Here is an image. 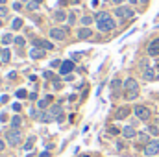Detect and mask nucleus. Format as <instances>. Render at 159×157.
<instances>
[{
	"instance_id": "13",
	"label": "nucleus",
	"mask_w": 159,
	"mask_h": 157,
	"mask_svg": "<svg viewBox=\"0 0 159 157\" xmlns=\"http://www.w3.org/2000/svg\"><path fill=\"white\" fill-rule=\"evenodd\" d=\"M122 137H124V139H133V137H137V131H135L131 126H126V128L122 129Z\"/></svg>"
},
{
	"instance_id": "50",
	"label": "nucleus",
	"mask_w": 159,
	"mask_h": 157,
	"mask_svg": "<svg viewBox=\"0 0 159 157\" xmlns=\"http://www.w3.org/2000/svg\"><path fill=\"white\" fill-rule=\"evenodd\" d=\"M137 2H139V0H129V4H137Z\"/></svg>"
},
{
	"instance_id": "54",
	"label": "nucleus",
	"mask_w": 159,
	"mask_h": 157,
	"mask_svg": "<svg viewBox=\"0 0 159 157\" xmlns=\"http://www.w3.org/2000/svg\"><path fill=\"white\" fill-rule=\"evenodd\" d=\"M102 2H109V0H102Z\"/></svg>"
},
{
	"instance_id": "58",
	"label": "nucleus",
	"mask_w": 159,
	"mask_h": 157,
	"mask_svg": "<svg viewBox=\"0 0 159 157\" xmlns=\"http://www.w3.org/2000/svg\"><path fill=\"white\" fill-rule=\"evenodd\" d=\"M83 157H89V155H83Z\"/></svg>"
},
{
	"instance_id": "17",
	"label": "nucleus",
	"mask_w": 159,
	"mask_h": 157,
	"mask_svg": "<svg viewBox=\"0 0 159 157\" xmlns=\"http://www.w3.org/2000/svg\"><path fill=\"white\" fill-rule=\"evenodd\" d=\"M137 141H139V142H137V150L141 148V144H148V142H150V139H148L146 133H139V135H137Z\"/></svg>"
},
{
	"instance_id": "51",
	"label": "nucleus",
	"mask_w": 159,
	"mask_h": 157,
	"mask_svg": "<svg viewBox=\"0 0 159 157\" xmlns=\"http://www.w3.org/2000/svg\"><path fill=\"white\" fill-rule=\"evenodd\" d=\"M139 2H141V4H148V0H139Z\"/></svg>"
},
{
	"instance_id": "14",
	"label": "nucleus",
	"mask_w": 159,
	"mask_h": 157,
	"mask_svg": "<svg viewBox=\"0 0 159 157\" xmlns=\"http://www.w3.org/2000/svg\"><path fill=\"white\" fill-rule=\"evenodd\" d=\"M129 113H131V109H129V107H126V105H124V107H119V109H117V113H115V118L122 120V118L128 117Z\"/></svg>"
},
{
	"instance_id": "36",
	"label": "nucleus",
	"mask_w": 159,
	"mask_h": 157,
	"mask_svg": "<svg viewBox=\"0 0 159 157\" xmlns=\"http://www.w3.org/2000/svg\"><path fill=\"white\" fill-rule=\"evenodd\" d=\"M109 133L111 135H119V133H122V129H119V128H109Z\"/></svg>"
},
{
	"instance_id": "37",
	"label": "nucleus",
	"mask_w": 159,
	"mask_h": 157,
	"mask_svg": "<svg viewBox=\"0 0 159 157\" xmlns=\"http://www.w3.org/2000/svg\"><path fill=\"white\" fill-rule=\"evenodd\" d=\"M139 65H141V69H143V70H144V69H148V61H146V59L139 61Z\"/></svg>"
},
{
	"instance_id": "11",
	"label": "nucleus",
	"mask_w": 159,
	"mask_h": 157,
	"mask_svg": "<svg viewBox=\"0 0 159 157\" xmlns=\"http://www.w3.org/2000/svg\"><path fill=\"white\" fill-rule=\"evenodd\" d=\"M143 78L148 79V81H152V79L157 78V74H156V70H154V67H148V69H144L143 70Z\"/></svg>"
},
{
	"instance_id": "12",
	"label": "nucleus",
	"mask_w": 159,
	"mask_h": 157,
	"mask_svg": "<svg viewBox=\"0 0 159 157\" xmlns=\"http://www.w3.org/2000/svg\"><path fill=\"white\" fill-rule=\"evenodd\" d=\"M52 19H54L56 22H63L65 19H69V15H65V11H63V9H57V11H54V13H52Z\"/></svg>"
},
{
	"instance_id": "53",
	"label": "nucleus",
	"mask_w": 159,
	"mask_h": 157,
	"mask_svg": "<svg viewBox=\"0 0 159 157\" xmlns=\"http://www.w3.org/2000/svg\"><path fill=\"white\" fill-rule=\"evenodd\" d=\"M0 4H6V0H0Z\"/></svg>"
},
{
	"instance_id": "46",
	"label": "nucleus",
	"mask_w": 159,
	"mask_h": 157,
	"mask_svg": "<svg viewBox=\"0 0 159 157\" xmlns=\"http://www.w3.org/2000/svg\"><path fill=\"white\" fill-rule=\"evenodd\" d=\"M4 148H6V142H4V141H0V152H2Z\"/></svg>"
},
{
	"instance_id": "27",
	"label": "nucleus",
	"mask_w": 159,
	"mask_h": 157,
	"mask_svg": "<svg viewBox=\"0 0 159 157\" xmlns=\"http://www.w3.org/2000/svg\"><path fill=\"white\" fill-rule=\"evenodd\" d=\"M148 133H150V135H154V137H157V135H159V128H157V126H148Z\"/></svg>"
},
{
	"instance_id": "52",
	"label": "nucleus",
	"mask_w": 159,
	"mask_h": 157,
	"mask_svg": "<svg viewBox=\"0 0 159 157\" xmlns=\"http://www.w3.org/2000/svg\"><path fill=\"white\" fill-rule=\"evenodd\" d=\"M34 2H37V4H41V2H43V0H34Z\"/></svg>"
},
{
	"instance_id": "32",
	"label": "nucleus",
	"mask_w": 159,
	"mask_h": 157,
	"mask_svg": "<svg viewBox=\"0 0 159 157\" xmlns=\"http://www.w3.org/2000/svg\"><path fill=\"white\" fill-rule=\"evenodd\" d=\"M61 65H63V63H61L59 59H54V61L50 63V67H52V69H61Z\"/></svg>"
},
{
	"instance_id": "10",
	"label": "nucleus",
	"mask_w": 159,
	"mask_h": 157,
	"mask_svg": "<svg viewBox=\"0 0 159 157\" xmlns=\"http://www.w3.org/2000/svg\"><path fill=\"white\" fill-rule=\"evenodd\" d=\"M72 70H74V63H72V61H63V65H61L59 72H61L63 76H67V74H70Z\"/></svg>"
},
{
	"instance_id": "15",
	"label": "nucleus",
	"mask_w": 159,
	"mask_h": 157,
	"mask_svg": "<svg viewBox=\"0 0 159 157\" xmlns=\"http://www.w3.org/2000/svg\"><path fill=\"white\" fill-rule=\"evenodd\" d=\"M30 57H32V59H41V57H44V50H43V48H32V50H30Z\"/></svg>"
},
{
	"instance_id": "44",
	"label": "nucleus",
	"mask_w": 159,
	"mask_h": 157,
	"mask_svg": "<svg viewBox=\"0 0 159 157\" xmlns=\"http://www.w3.org/2000/svg\"><path fill=\"white\" fill-rule=\"evenodd\" d=\"M56 120H57V122H63V120H65V115H63V113H61V115H59V117L56 118Z\"/></svg>"
},
{
	"instance_id": "43",
	"label": "nucleus",
	"mask_w": 159,
	"mask_h": 157,
	"mask_svg": "<svg viewBox=\"0 0 159 157\" xmlns=\"http://www.w3.org/2000/svg\"><path fill=\"white\" fill-rule=\"evenodd\" d=\"M28 98H30V100H35V98H37V92H32V94H28Z\"/></svg>"
},
{
	"instance_id": "34",
	"label": "nucleus",
	"mask_w": 159,
	"mask_h": 157,
	"mask_svg": "<svg viewBox=\"0 0 159 157\" xmlns=\"http://www.w3.org/2000/svg\"><path fill=\"white\" fill-rule=\"evenodd\" d=\"M30 115H32L34 118H37V120H39V118H41V109H32V111H30Z\"/></svg>"
},
{
	"instance_id": "49",
	"label": "nucleus",
	"mask_w": 159,
	"mask_h": 157,
	"mask_svg": "<svg viewBox=\"0 0 159 157\" xmlns=\"http://www.w3.org/2000/svg\"><path fill=\"white\" fill-rule=\"evenodd\" d=\"M115 4H122V2H126V0H113Z\"/></svg>"
},
{
	"instance_id": "31",
	"label": "nucleus",
	"mask_w": 159,
	"mask_h": 157,
	"mask_svg": "<svg viewBox=\"0 0 159 157\" xmlns=\"http://www.w3.org/2000/svg\"><path fill=\"white\" fill-rule=\"evenodd\" d=\"M15 94H17V98H20V100H22V98H26V96H28V92H26V91H24V89H19V91H17V92H15Z\"/></svg>"
},
{
	"instance_id": "6",
	"label": "nucleus",
	"mask_w": 159,
	"mask_h": 157,
	"mask_svg": "<svg viewBox=\"0 0 159 157\" xmlns=\"http://www.w3.org/2000/svg\"><path fill=\"white\" fill-rule=\"evenodd\" d=\"M115 15L120 17V19H131V17H133V9H131L129 6H119V7L115 9Z\"/></svg>"
},
{
	"instance_id": "45",
	"label": "nucleus",
	"mask_w": 159,
	"mask_h": 157,
	"mask_svg": "<svg viewBox=\"0 0 159 157\" xmlns=\"http://www.w3.org/2000/svg\"><path fill=\"white\" fill-rule=\"evenodd\" d=\"M65 79H67V81H72V79H74V76H72V74H67V76H65Z\"/></svg>"
},
{
	"instance_id": "9",
	"label": "nucleus",
	"mask_w": 159,
	"mask_h": 157,
	"mask_svg": "<svg viewBox=\"0 0 159 157\" xmlns=\"http://www.w3.org/2000/svg\"><path fill=\"white\" fill-rule=\"evenodd\" d=\"M124 89L129 92V91H139V83H137V79L135 78H128L124 81Z\"/></svg>"
},
{
	"instance_id": "40",
	"label": "nucleus",
	"mask_w": 159,
	"mask_h": 157,
	"mask_svg": "<svg viewBox=\"0 0 159 157\" xmlns=\"http://www.w3.org/2000/svg\"><path fill=\"white\" fill-rule=\"evenodd\" d=\"M13 111L19 113V111H20V104H13Z\"/></svg>"
},
{
	"instance_id": "7",
	"label": "nucleus",
	"mask_w": 159,
	"mask_h": 157,
	"mask_svg": "<svg viewBox=\"0 0 159 157\" xmlns=\"http://www.w3.org/2000/svg\"><path fill=\"white\" fill-rule=\"evenodd\" d=\"M146 52H148V56L157 57V56H159V39H152V41H150V43H148Z\"/></svg>"
},
{
	"instance_id": "35",
	"label": "nucleus",
	"mask_w": 159,
	"mask_h": 157,
	"mask_svg": "<svg viewBox=\"0 0 159 157\" xmlns=\"http://www.w3.org/2000/svg\"><path fill=\"white\" fill-rule=\"evenodd\" d=\"M28 9H30V11H35V9H39V4H37V2H30V4H28Z\"/></svg>"
},
{
	"instance_id": "56",
	"label": "nucleus",
	"mask_w": 159,
	"mask_h": 157,
	"mask_svg": "<svg viewBox=\"0 0 159 157\" xmlns=\"http://www.w3.org/2000/svg\"><path fill=\"white\" fill-rule=\"evenodd\" d=\"M0 26H2V19H0Z\"/></svg>"
},
{
	"instance_id": "5",
	"label": "nucleus",
	"mask_w": 159,
	"mask_h": 157,
	"mask_svg": "<svg viewBox=\"0 0 159 157\" xmlns=\"http://www.w3.org/2000/svg\"><path fill=\"white\" fill-rule=\"evenodd\" d=\"M156 154H159V139L150 141V142L144 146V155L146 157H154Z\"/></svg>"
},
{
	"instance_id": "41",
	"label": "nucleus",
	"mask_w": 159,
	"mask_h": 157,
	"mask_svg": "<svg viewBox=\"0 0 159 157\" xmlns=\"http://www.w3.org/2000/svg\"><path fill=\"white\" fill-rule=\"evenodd\" d=\"M91 6H93V7H98V6H100V0H91Z\"/></svg>"
},
{
	"instance_id": "47",
	"label": "nucleus",
	"mask_w": 159,
	"mask_h": 157,
	"mask_svg": "<svg viewBox=\"0 0 159 157\" xmlns=\"http://www.w3.org/2000/svg\"><path fill=\"white\" fill-rule=\"evenodd\" d=\"M67 2L69 0H59V6H67Z\"/></svg>"
},
{
	"instance_id": "19",
	"label": "nucleus",
	"mask_w": 159,
	"mask_h": 157,
	"mask_svg": "<svg viewBox=\"0 0 159 157\" xmlns=\"http://www.w3.org/2000/svg\"><path fill=\"white\" fill-rule=\"evenodd\" d=\"M34 144H35V137H34V135H30V137H28V141L24 142V146H22V148H24L26 152H30V150L34 148Z\"/></svg>"
},
{
	"instance_id": "2",
	"label": "nucleus",
	"mask_w": 159,
	"mask_h": 157,
	"mask_svg": "<svg viewBox=\"0 0 159 157\" xmlns=\"http://www.w3.org/2000/svg\"><path fill=\"white\" fill-rule=\"evenodd\" d=\"M20 139H22L20 129H13V128H11V129L6 133V141H7L9 146H19V144H20Z\"/></svg>"
},
{
	"instance_id": "22",
	"label": "nucleus",
	"mask_w": 159,
	"mask_h": 157,
	"mask_svg": "<svg viewBox=\"0 0 159 157\" xmlns=\"http://www.w3.org/2000/svg\"><path fill=\"white\" fill-rule=\"evenodd\" d=\"M0 41H2V44H9V43H15V37H13L11 34H4Z\"/></svg>"
},
{
	"instance_id": "33",
	"label": "nucleus",
	"mask_w": 159,
	"mask_h": 157,
	"mask_svg": "<svg viewBox=\"0 0 159 157\" xmlns=\"http://www.w3.org/2000/svg\"><path fill=\"white\" fill-rule=\"evenodd\" d=\"M7 13H9V9H7L6 6H0V19H2V17H7Z\"/></svg>"
},
{
	"instance_id": "48",
	"label": "nucleus",
	"mask_w": 159,
	"mask_h": 157,
	"mask_svg": "<svg viewBox=\"0 0 159 157\" xmlns=\"http://www.w3.org/2000/svg\"><path fill=\"white\" fill-rule=\"evenodd\" d=\"M48 155H50L48 152H43V154H41V157H48Z\"/></svg>"
},
{
	"instance_id": "26",
	"label": "nucleus",
	"mask_w": 159,
	"mask_h": 157,
	"mask_svg": "<svg viewBox=\"0 0 159 157\" xmlns=\"http://www.w3.org/2000/svg\"><path fill=\"white\" fill-rule=\"evenodd\" d=\"M93 22V17H89V15H85V17H81V24L85 26V28H89V24Z\"/></svg>"
},
{
	"instance_id": "23",
	"label": "nucleus",
	"mask_w": 159,
	"mask_h": 157,
	"mask_svg": "<svg viewBox=\"0 0 159 157\" xmlns=\"http://www.w3.org/2000/svg\"><path fill=\"white\" fill-rule=\"evenodd\" d=\"M120 87H124V83H122L119 78H115L113 81H111V89H113V91H119Z\"/></svg>"
},
{
	"instance_id": "55",
	"label": "nucleus",
	"mask_w": 159,
	"mask_h": 157,
	"mask_svg": "<svg viewBox=\"0 0 159 157\" xmlns=\"http://www.w3.org/2000/svg\"><path fill=\"white\" fill-rule=\"evenodd\" d=\"M20 2H28V0H20Z\"/></svg>"
},
{
	"instance_id": "28",
	"label": "nucleus",
	"mask_w": 159,
	"mask_h": 157,
	"mask_svg": "<svg viewBox=\"0 0 159 157\" xmlns=\"http://www.w3.org/2000/svg\"><path fill=\"white\" fill-rule=\"evenodd\" d=\"M139 96V91H129L128 94H126V100H135Z\"/></svg>"
},
{
	"instance_id": "4",
	"label": "nucleus",
	"mask_w": 159,
	"mask_h": 157,
	"mask_svg": "<svg viewBox=\"0 0 159 157\" xmlns=\"http://www.w3.org/2000/svg\"><path fill=\"white\" fill-rule=\"evenodd\" d=\"M133 113H135V117L139 118V120H148V118L152 117V111L146 105H135L133 107Z\"/></svg>"
},
{
	"instance_id": "25",
	"label": "nucleus",
	"mask_w": 159,
	"mask_h": 157,
	"mask_svg": "<svg viewBox=\"0 0 159 157\" xmlns=\"http://www.w3.org/2000/svg\"><path fill=\"white\" fill-rule=\"evenodd\" d=\"M20 26H22V19H20V17L13 19V22H11V28H13V30H19Z\"/></svg>"
},
{
	"instance_id": "39",
	"label": "nucleus",
	"mask_w": 159,
	"mask_h": 157,
	"mask_svg": "<svg viewBox=\"0 0 159 157\" xmlns=\"http://www.w3.org/2000/svg\"><path fill=\"white\" fill-rule=\"evenodd\" d=\"M44 78H46V79H56V78H54V74H52V72H44Z\"/></svg>"
},
{
	"instance_id": "1",
	"label": "nucleus",
	"mask_w": 159,
	"mask_h": 157,
	"mask_svg": "<svg viewBox=\"0 0 159 157\" xmlns=\"http://www.w3.org/2000/svg\"><path fill=\"white\" fill-rule=\"evenodd\" d=\"M96 24H98V30H102V32H111V30H115V26H117V22L111 19V15H109V13H107L104 19L96 20Z\"/></svg>"
},
{
	"instance_id": "30",
	"label": "nucleus",
	"mask_w": 159,
	"mask_h": 157,
	"mask_svg": "<svg viewBox=\"0 0 159 157\" xmlns=\"http://www.w3.org/2000/svg\"><path fill=\"white\" fill-rule=\"evenodd\" d=\"M67 20H69V24L72 26V24L76 22V13H74V11H70V13H69V19H67Z\"/></svg>"
},
{
	"instance_id": "29",
	"label": "nucleus",
	"mask_w": 159,
	"mask_h": 157,
	"mask_svg": "<svg viewBox=\"0 0 159 157\" xmlns=\"http://www.w3.org/2000/svg\"><path fill=\"white\" fill-rule=\"evenodd\" d=\"M15 44H17L19 48H22V46L26 44V39H24V37H15Z\"/></svg>"
},
{
	"instance_id": "24",
	"label": "nucleus",
	"mask_w": 159,
	"mask_h": 157,
	"mask_svg": "<svg viewBox=\"0 0 159 157\" xmlns=\"http://www.w3.org/2000/svg\"><path fill=\"white\" fill-rule=\"evenodd\" d=\"M39 120L46 124V122H50V120H54V118H52V115H50L48 111H43V113H41V118H39Z\"/></svg>"
},
{
	"instance_id": "38",
	"label": "nucleus",
	"mask_w": 159,
	"mask_h": 157,
	"mask_svg": "<svg viewBox=\"0 0 159 157\" xmlns=\"http://www.w3.org/2000/svg\"><path fill=\"white\" fill-rule=\"evenodd\" d=\"M13 9H15V11H20V9H22V4H20V2L13 4Z\"/></svg>"
},
{
	"instance_id": "42",
	"label": "nucleus",
	"mask_w": 159,
	"mask_h": 157,
	"mask_svg": "<svg viewBox=\"0 0 159 157\" xmlns=\"http://www.w3.org/2000/svg\"><path fill=\"white\" fill-rule=\"evenodd\" d=\"M7 100H9V98H7V94H4V96H0V102H2V104H6Z\"/></svg>"
},
{
	"instance_id": "18",
	"label": "nucleus",
	"mask_w": 159,
	"mask_h": 157,
	"mask_svg": "<svg viewBox=\"0 0 159 157\" xmlns=\"http://www.w3.org/2000/svg\"><path fill=\"white\" fill-rule=\"evenodd\" d=\"M0 57H2V63H9L11 59V54H9V48H0Z\"/></svg>"
},
{
	"instance_id": "59",
	"label": "nucleus",
	"mask_w": 159,
	"mask_h": 157,
	"mask_svg": "<svg viewBox=\"0 0 159 157\" xmlns=\"http://www.w3.org/2000/svg\"><path fill=\"white\" fill-rule=\"evenodd\" d=\"M0 65H2V63H0Z\"/></svg>"
},
{
	"instance_id": "21",
	"label": "nucleus",
	"mask_w": 159,
	"mask_h": 157,
	"mask_svg": "<svg viewBox=\"0 0 159 157\" xmlns=\"http://www.w3.org/2000/svg\"><path fill=\"white\" fill-rule=\"evenodd\" d=\"M50 102H52V96H50V94H48V96H46V98H43V100H39V104H37V107H39V109H46V107H48V104H50Z\"/></svg>"
},
{
	"instance_id": "3",
	"label": "nucleus",
	"mask_w": 159,
	"mask_h": 157,
	"mask_svg": "<svg viewBox=\"0 0 159 157\" xmlns=\"http://www.w3.org/2000/svg\"><path fill=\"white\" fill-rule=\"evenodd\" d=\"M67 32H69V28H50L48 35H50V39H54V41H65Z\"/></svg>"
},
{
	"instance_id": "8",
	"label": "nucleus",
	"mask_w": 159,
	"mask_h": 157,
	"mask_svg": "<svg viewBox=\"0 0 159 157\" xmlns=\"http://www.w3.org/2000/svg\"><path fill=\"white\" fill-rule=\"evenodd\" d=\"M76 37H78V41H87V39H91L93 37V32L89 30V28H80L78 30V34H76Z\"/></svg>"
},
{
	"instance_id": "16",
	"label": "nucleus",
	"mask_w": 159,
	"mask_h": 157,
	"mask_svg": "<svg viewBox=\"0 0 159 157\" xmlns=\"http://www.w3.org/2000/svg\"><path fill=\"white\" fill-rule=\"evenodd\" d=\"M48 113L52 115V118H57L59 115H61V105H59V104H54V105L48 109Z\"/></svg>"
},
{
	"instance_id": "20",
	"label": "nucleus",
	"mask_w": 159,
	"mask_h": 157,
	"mask_svg": "<svg viewBox=\"0 0 159 157\" xmlns=\"http://www.w3.org/2000/svg\"><path fill=\"white\" fill-rule=\"evenodd\" d=\"M20 126H22V118L19 117V115H15V117L11 118V128L13 129H19Z\"/></svg>"
},
{
	"instance_id": "57",
	"label": "nucleus",
	"mask_w": 159,
	"mask_h": 157,
	"mask_svg": "<svg viewBox=\"0 0 159 157\" xmlns=\"http://www.w3.org/2000/svg\"><path fill=\"white\" fill-rule=\"evenodd\" d=\"M157 128H159V120H157Z\"/></svg>"
}]
</instances>
